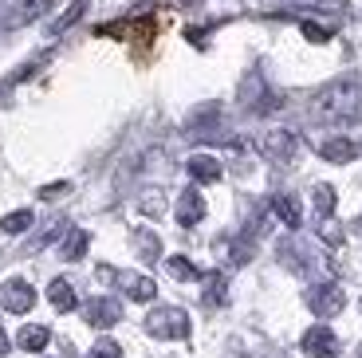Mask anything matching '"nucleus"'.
Here are the masks:
<instances>
[{
  "instance_id": "obj_6",
  "label": "nucleus",
  "mask_w": 362,
  "mask_h": 358,
  "mask_svg": "<svg viewBox=\"0 0 362 358\" xmlns=\"http://www.w3.org/2000/svg\"><path fill=\"white\" fill-rule=\"evenodd\" d=\"M158 32L154 16H142V20H122V24H103L99 36H118V40H138V44H150Z\"/></svg>"
},
{
  "instance_id": "obj_15",
  "label": "nucleus",
  "mask_w": 362,
  "mask_h": 358,
  "mask_svg": "<svg viewBox=\"0 0 362 358\" xmlns=\"http://www.w3.org/2000/svg\"><path fill=\"white\" fill-rule=\"evenodd\" d=\"M272 213L280 216L288 229H299V224H303V205H299L296 197H272Z\"/></svg>"
},
{
  "instance_id": "obj_8",
  "label": "nucleus",
  "mask_w": 362,
  "mask_h": 358,
  "mask_svg": "<svg viewBox=\"0 0 362 358\" xmlns=\"http://www.w3.org/2000/svg\"><path fill=\"white\" fill-rule=\"evenodd\" d=\"M303 350H308L311 358H339V335L331 331V327H311V331L303 335Z\"/></svg>"
},
{
  "instance_id": "obj_16",
  "label": "nucleus",
  "mask_w": 362,
  "mask_h": 358,
  "mask_svg": "<svg viewBox=\"0 0 362 358\" xmlns=\"http://www.w3.org/2000/svg\"><path fill=\"white\" fill-rule=\"evenodd\" d=\"M228 299V276L225 272H209L205 279V307H225Z\"/></svg>"
},
{
  "instance_id": "obj_28",
  "label": "nucleus",
  "mask_w": 362,
  "mask_h": 358,
  "mask_svg": "<svg viewBox=\"0 0 362 358\" xmlns=\"http://www.w3.org/2000/svg\"><path fill=\"white\" fill-rule=\"evenodd\" d=\"M64 193H71L67 181H59V185H44V189H40V201H55V197H64Z\"/></svg>"
},
{
  "instance_id": "obj_12",
  "label": "nucleus",
  "mask_w": 362,
  "mask_h": 358,
  "mask_svg": "<svg viewBox=\"0 0 362 358\" xmlns=\"http://www.w3.org/2000/svg\"><path fill=\"white\" fill-rule=\"evenodd\" d=\"M185 166H189V178L201 181V185H213V181H221V173H225V170H221V161L209 158V154H193Z\"/></svg>"
},
{
  "instance_id": "obj_17",
  "label": "nucleus",
  "mask_w": 362,
  "mask_h": 358,
  "mask_svg": "<svg viewBox=\"0 0 362 358\" xmlns=\"http://www.w3.org/2000/svg\"><path fill=\"white\" fill-rule=\"evenodd\" d=\"M47 299H52L55 311H75V287L67 279H52L47 284Z\"/></svg>"
},
{
  "instance_id": "obj_19",
  "label": "nucleus",
  "mask_w": 362,
  "mask_h": 358,
  "mask_svg": "<svg viewBox=\"0 0 362 358\" xmlns=\"http://www.w3.org/2000/svg\"><path fill=\"white\" fill-rule=\"evenodd\" d=\"M134 252L146 264H154V260L162 256V241H158L154 233H146V229H134Z\"/></svg>"
},
{
  "instance_id": "obj_23",
  "label": "nucleus",
  "mask_w": 362,
  "mask_h": 358,
  "mask_svg": "<svg viewBox=\"0 0 362 358\" xmlns=\"http://www.w3.org/2000/svg\"><path fill=\"white\" fill-rule=\"evenodd\" d=\"M83 12H87V4H83V0H75L71 8H67L64 16L55 20V24L47 28V32H52V36H64V32H67V28H71V24H75V20H79V16H83Z\"/></svg>"
},
{
  "instance_id": "obj_5",
  "label": "nucleus",
  "mask_w": 362,
  "mask_h": 358,
  "mask_svg": "<svg viewBox=\"0 0 362 358\" xmlns=\"http://www.w3.org/2000/svg\"><path fill=\"white\" fill-rule=\"evenodd\" d=\"M308 307L319 315V319H331V315H339L346 307V291L339 284H319L308 291Z\"/></svg>"
},
{
  "instance_id": "obj_25",
  "label": "nucleus",
  "mask_w": 362,
  "mask_h": 358,
  "mask_svg": "<svg viewBox=\"0 0 362 358\" xmlns=\"http://www.w3.org/2000/svg\"><path fill=\"white\" fill-rule=\"evenodd\" d=\"M138 209H142L146 216H162V209H165V197L158 193V189H154V193H142V201H138Z\"/></svg>"
},
{
  "instance_id": "obj_22",
  "label": "nucleus",
  "mask_w": 362,
  "mask_h": 358,
  "mask_svg": "<svg viewBox=\"0 0 362 358\" xmlns=\"http://www.w3.org/2000/svg\"><path fill=\"white\" fill-rule=\"evenodd\" d=\"M32 221H36V213H28V209H16V213H8L4 221H0V233L16 236V233H24V229H32Z\"/></svg>"
},
{
  "instance_id": "obj_7",
  "label": "nucleus",
  "mask_w": 362,
  "mask_h": 358,
  "mask_svg": "<svg viewBox=\"0 0 362 358\" xmlns=\"http://www.w3.org/2000/svg\"><path fill=\"white\" fill-rule=\"evenodd\" d=\"M83 319L90 323V327H99V331H107V327H115L118 319H122V304L110 296H95L87 307H83Z\"/></svg>"
},
{
  "instance_id": "obj_3",
  "label": "nucleus",
  "mask_w": 362,
  "mask_h": 358,
  "mask_svg": "<svg viewBox=\"0 0 362 358\" xmlns=\"http://www.w3.org/2000/svg\"><path fill=\"white\" fill-rule=\"evenodd\" d=\"M264 158L272 161V166H296L299 158V138L291 134V130H268L260 142Z\"/></svg>"
},
{
  "instance_id": "obj_14",
  "label": "nucleus",
  "mask_w": 362,
  "mask_h": 358,
  "mask_svg": "<svg viewBox=\"0 0 362 358\" xmlns=\"http://www.w3.org/2000/svg\"><path fill=\"white\" fill-rule=\"evenodd\" d=\"M16 342H20V350H44L47 342H52V331H47L44 323H28V327H20V335H16Z\"/></svg>"
},
{
  "instance_id": "obj_13",
  "label": "nucleus",
  "mask_w": 362,
  "mask_h": 358,
  "mask_svg": "<svg viewBox=\"0 0 362 358\" xmlns=\"http://www.w3.org/2000/svg\"><path fill=\"white\" fill-rule=\"evenodd\" d=\"M47 8H52V0H20L16 8H12V16H8V28H24V24H32V20H40Z\"/></svg>"
},
{
  "instance_id": "obj_10",
  "label": "nucleus",
  "mask_w": 362,
  "mask_h": 358,
  "mask_svg": "<svg viewBox=\"0 0 362 358\" xmlns=\"http://www.w3.org/2000/svg\"><path fill=\"white\" fill-rule=\"evenodd\" d=\"M115 284L122 287V291H127V296L134 299V304H150V299L158 296L154 279H150V276H138V272H122V276H118Z\"/></svg>"
},
{
  "instance_id": "obj_4",
  "label": "nucleus",
  "mask_w": 362,
  "mask_h": 358,
  "mask_svg": "<svg viewBox=\"0 0 362 358\" xmlns=\"http://www.w3.org/2000/svg\"><path fill=\"white\" fill-rule=\"evenodd\" d=\"M36 307V287L28 284V279H8V284L0 287V311H8V315H24Z\"/></svg>"
},
{
  "instance_id": "obj_26",
  "label": "nucleus",
  "mask_w": 362,
  "mask_h": 358,
  "mask_svg": "<svg viewBox=\"0 0 362 358\" xmlns=\"http://www.w3.org/2000/svg\"><path fill=\"white\" fill-rule=\"evenodd\" d=\"M87 358H122V347H118L115 339H99L95 347H90Z\"/></svg>"
},
{
  "instance_id": "obj_30",
  "label": "nucleus",
  "mask_w": 362,
  "mask_h": 358,
  "mask_svg": "<svg viewBox=\"0 0 362 358\" xmlns=\"http://www.w3.org/2000/svg\"><path fill=\"white\" fill-rule=\"evenodd\" d=\"M354 233H362V216H358V221H354Z\"/></svg>"
},
{
  "instance_id": "obj_21",
  "label": "nucleus",
  "mask_w": 362,
  "mask_h": 358,
  "mask_svg": "<svg viewBox=\"0 0 362 358\" xmlns=\"http://www.w3.org/2000/svg\"><path fill=\"white\" fill-rule=\"evenodd\" d=\"M311 201H315V213L319 216H331V213H335V189H331V185H327V181H319V185L315 189H311Z\"/></svg>"
},
{
  "instance_id": "obj_18",
  "label": "nucleus",
  "mask_w": 362,
  "mask_h": 358,
  "mask_svg": "<svg viewBox=\"0 0 362 358\" xmlns=\"http://www.w3.org/2000/svg\"><path fill=\"white\" fill-rule=\"evenodd\" d=\"M165 272H170L177 284H197V279H201L197 264H193V260H185V256H170V260H165Z\"/></svg>"
},
{
  "instance_id": "obj_2",
  "label": "nucleus",
  "mask_w": 362,
  "mask_h": 358,
  "mask_svg": "<svg viewBox=\"0 0 362 358\" xmlns=\"http://www.w3.org/2000/svg\"><path fill=\"white\" fill-rule=\"evenodd\" d=\"M146 331L154 335V339H189V315L181 311V307H154V311L146 315Z\"/></svg>"
},
{
  "instance_id": "obj_20",
  "label": "nucleus",
  "mask_w": 362,
  "mask_h": 358,
  "mask_svg": "<svg viewBox=\"0 0 362 358\" xmlns=\"http://www.w3.org/2000/svg\"><path fill=\"white\" fill-rule=\"evenodd\" d=\"M87 244H90V236L83 233V229H71V233L64 236V248H59V256H64V260H83Z\"/></svg>"
},
{
  "instance_id": "obj_29",
  "label": "nucleus",
  "mask_w": 362,
  "mask_h": 358,
  "mask_svg": "<svg viewBox=\"0 0 362 358\" xmlns=\"http://www.w3.org/2000/svg\"><path fill=\"white\" fill-rule=\"evenodd\" d=\"M8 347H12V342H8V335H4V327H0V358L8 354Z\"/></svg>"
},
{
  "instance_id": "obj_24",
  "label": "nucleus",
  "mask_w": 362,
  "mask_h": 358,
  "mask_svg": "<svg viewBox=\"0 0 362 358\" xmlns=\"http://www.w3.org/2000/svg\"><path fill=\"white\" fill-rule=\"evenodd\" d=\"M319 241L331 244V248H339V244H343V229H339L331 216H323V224H319Z\"/></svg>"
},
{
  "instance_id": "obj_9",
  "label": "nucleus",
  "mask_w": 362,
  "mask_h": 358,
  "mask_svg": "<svg viewBox=\"0 0 362 358\" xmlns=\"http://www.w3.org/2000/svg\"><path fill=\"white\" fill-rule=\"evenodd\" d=\"M201 221H205V197H201L197 189H185L177 197V224L181 229H193Z\"/></svg>"
},
{
  "instance_id": "obj_11",
  "label": "nucleus",
  "mask_w": 362,
  "mask_h": 358,
  "mask_svg": "<svg viewBox=\"0 0 362 358\" xmlns=\"http://www.w3.org/2000/svg\"><path fill=\"white\" fill-rule=\"evenodd\" d=\"M319 154H323V161H335V166H346V161H354L362 154L358 142H351V138H327L323 146H319Z\"/></svg>"
},
{
  "instance_id": "obj_1",
  "label": "nucleus",
  "mask_w": 362,
  "mask_h": 358,
  "mask_svg": "<svg viewBox=\"0 0 362 358\" xmlns=\"http://www.w3.org/2000/svg\"><path fill=\"white\" fill-rule=\"evenodd\" d=\"M362 110V79H339V83H327L311 99L308 115L311 122H351L358 118Z\"/></svg>"
},
{
  "instance_id": "obj_27",
  "label": "nucleus",
  "mask_w": 362,
  "mask_h": 358,
  "mask_svg": "<svg viewBox=\"0 0 362 358\" xmlns=\"http://www.w3.org/2000/svg\"><path fill=\"white\" fill-rule=\"evenodd\" d=\"M303 36H308L311 44H327L335 32H331V28H323V24H311V20H303Z\"/></svg>"
}]
</instances>
